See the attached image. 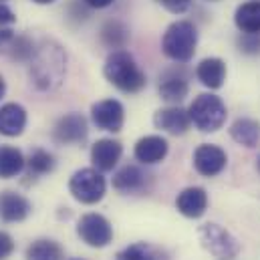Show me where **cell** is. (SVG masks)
I'll use <instances>...</instances> for the list:
<instances>
[{
    "label": "cell",
    "mask_w": 260,
    "mask_h": 260,
    "mask_svg": "<svg viewBox=\"0 0 260 260\" xmlns=\"http://www.w3.org/2000/svg\"><path fill=\"white\" fill-rule=\"evenodd\" d=\"M28 77L30 85L41 93L57 91L67 75V55L63 47L55 41H43L35 57L28 61Z\"/></svg>",
    "instance_id": "1"
},
{
    "label": "cell",
    "mask_w": 260,
    "mask_h": 260,
    "mask_svg": "<svg viewBox=\"0 0 260 260\" xmlns=\"http://www.w3.org/2000/svg\"><path fill=\"white\" fill-rule=\"evenodd\" d=\"M103 73L105 79L123 93H139L147 83L145 73L127 51H113L105 61Z\"/></svg>",
    "instance_id": "2"
},
{
    "label": "cell",
    "mask_w": 260,
    "mask_h": 260,
    "mask_svg": "<svg viewBox=\"0 0 260 260\" xmlns=\"http://www.w3.org/2000/svg\"><path fill=\"white\" fill-rule=\"evenodd\" d=\"M198 47V28L190 20H176L168 26L161 39V51L176 63H188Z\"/></svg>",
    "instance_id": "3"
},
{
    "label": "cell",
    "mask_w": 260,
    "mask_h": 260,
    "mask_svg": "<svg viewBox=\"0 0 260 260\" xmlns=\"http://www.w3.org/2000/svg\"><path fill=\"white\" fill-rule=\"evenodd\" d=\"M190 121L196 125V129L202 133H214L226 123V105L218 95L202 93L194 99V103L188 109Z\"/></svg>",
    "instance_id": "4"
},
{
    "label": "cell",
    "mask_w": 260,
    "mask_h": 260,
    "mask_svg": "<svg viewBox=\"0 0 260 260\" xmlns=\"http://www.w3.org/2000/svg\"><path fill=\"white\" fill-rule=\"evenodd\" d=\"M69 192L77 202L91 206V204H97V202L103 200V196L107 192V182H105V178L101 176L99 170L83 168V170H77L71 176Z\"/></svg>",
    "instance_id": "5"
},
{
    "label": "cell",
    "mask_w": 260,
    "mask_h": 260,
    "mask_svg": "<svg viewBox=\"0 0 260 260\" xmlns=\"http://www.w3.org/2000/svg\"><path fill=\"white\" fill-rule=\"evenodd\" d=\"M198 236H200L202 246L218 260H232L240 252V242L220 224L208 222V224L200 226Z\"/></svg>",
    "instance_id": "6"
},
{
    "label": "cell",
    "mask_w": 260,
    "mask_h": 260,
    "mask_svg": "<svg viewBox=\"0 0 260 260\" xmlns=\"http://www.w3.org/2000/svg\"><path fill=\"white\" fill-rule=\"evenodd\" d=\"M77 236L91 248H105L113 240V226L101 214H85L77 224Z\"/></svg>",
    "instance_id": "7"
},
{
    "label": "cell",
    "mask_w": 260,
    "mask_h": 260,
    "mask_svg": "<svg viewBox=\"0 0 260 260\" xmlns=\"http://www.w3.org/2000/svg\"><path fill=\"white\" fill-rule=\"evenodd\" d=\"M91 119L97 129L117 133L125 123V109L117 99H103L91 107Z\"/></svg>",
    "instance_id": "8"
},
{
    "label": "cell",
    "mask_w": 260,
    "mask_h": 260,
    "mask_svg": "<svg viewBox=\"0 0 260 260\" xmlns=\"http://www.w3.org/2000/svg\"><path fill=\"white\" fill-rule=\"evenodd\" d=\"M89 135V125H87V119L73 111V113H67L63 115L55 127H53V139L61 145H77V143H83Z\"/></svg>",
    "instance_id": "9"
},
{
    "label": "cell",
    "mask_w": 260,
    "mask_h": 260,
    "mask_svg": "<svg viewBox=\"0 0 260 260\" xmlns=\"http://www.w3.org/2000/svg\"><path fill=\"white\" fill-rule=\"evenodd\" d=\"M226 164H228L226 151L214 143H202L194 151V168L204 178H214L222 174Z\"/></svg>",
    "instance_id": "10"
},
{
    "label": "cell",
    "mask_w": 260,
    "mask_h": 260,
    "mask_svg": "<svg viewBox=\"0 0 260 260\" xmlns=\"http://www.w3.org/2000/svg\"><path fill=\"white\" fill-rule=\"evenodd\" d=\"M190 91V85H188V75L174 67V69H168L161 77H159V95L164 101L168 103H180L186 99Z\"/></svg>",
    "instance_id": "11"
},
{
    "label": "cell",
    "mask_w": 260,
    "mask_h": 260,
    "mask_svg": "<svg viewBox=\"0 0 260 260\" xmlns=\"http://www.w3.org/2000/svg\"><path fill=\"white\" fill-rule=\"evenodd\" d=\"M121 153H123V145L117 139L103 137V139H97L93 143V147H91V161H93L95 170L111 172L117 166V161L121 159Z\"/></svg>",
    "instance_id": "12"
},
{
    "label": "cell",
    "mask_w": 260,
    "mask_h": 260,
    "mask_svg": "<svg viewBox=\"0 0 260 260\" xmlns=\"http://www.w3.org/2000/svg\"><path fill=\"white\" fill-rule=\"evenodd\" d=\"M170 151L168 139L161 135H145L141 139H137L135 147H133V155L137 161L145 164V166H153L166 159Z\"/></svg>",
    "instance_id": "13"
},
{
    "label": "cell",
    "mask_w": 260,
    "mask_h": 260,
    "mask_svg": "<svg viewBox=\"0 0 260 260\" xmlns=\"http://www.w3.org/2000/svg\"><path fill=\"white\" fill-rule=\"evenodd\" d=\"M30 212H32V206L24 196L16 194L12 190L0 192V220L2 222H8V224L22 222L28 218Z\"/></svg>",
    "instance_id": "14"
},
{
    "label": "cell",
    "mask_w": 260,
    "mask_h": 260,
    "mask_svg": "<svg viewBox=\"0 0 260 260\" xmlns=\"http://www.w3.org/2000/svg\"><path fill=\"white\" fill-rule=\"evenodd\" d=\"M153 125L157 129L172 133V135H184L186 131L190 129L192 121H190V115H188L186 109H182L178 105H172V107H166V109L155 111Z\"/></svg>",
    "instance_id": "15"
},
{
    "label": "cell",
    "mask_w": 260,
    "mask_h": 260,
    "mask_svg": "<svg viewBox=\"0 0 260 260\" xmlns=\"http://www.w3.org/2000/svg\"><path fill=\"white\" fill-rule=\"evenodd\" d=\"M176 208L182 216L186 218H202L208 210V194L204 188L200 186H192L182 190L178 198H176Z\"/></svg>",
    "instance_id": "16"
},
{
    "label": "cell",
    "mask_w": 260,
    "mask_h": 260,
    "mask_svg": "<svg viewBox=\"0 0 260 260\" xmlns=\"http://www.w3.org/2000/svg\"><path fill=\"white\" fill-rule=\"evenodd\" d=\"M149 176L139 166H123L113 176V188L121 194H141L147 190Z\"/></svg>",
    "instance_id": "17"
},
{
    "label": "cell",
    "mask_w": 260,
    "mask_h": 260,
    "mask_svg": "<svg viewBox=\"0 0 260 260\" xmlns=\"http://www.w3.org/2000/svg\"><path fill=\"white\" fill-rule=\"evenodd\" d=\"M26 109L20 103H4L0 107V135L18 137L26 127Z\"/></svg>",
    "instance_id": "18"
},
{
    "label": "cell",
    "mask_w": 260,
    "mask_h": 260,
    "mask_svg": "<svg viewBox=\"0 0 260 260\" xmlns=\"http://www.w3.org/2000/svg\"><path fill=\"white\" fill-rule=\"evenodd\" d=\"M196 77L204 87L220 89L226 81V63L218 57H208L200 61V65L196 69Z\"/></svg>",
    "instance_id": "19"
},
{
    "label": "cell",
    "mask_w": 260,
    "mask_h": 260,
    "mask_svg": "<svg viewBox=\"0 0 260 260\" xmlns=\"http://www.w3.org/2000/svg\"><path fill=\"white\" fill-rule=\"evenodd\" d=\"M24 155L14 145H0V180H10L22 174L24 170Z\"/></svg>",
    "instance_id": "20"
},
{
    "label": "cell",
    "mask_w": 260,
    "mask_h": 260,
    "mask_svg": "<svg viewBox=\"0 0 260 260\" xmlns=\"http://www.w3.org/2000/svg\"><path fill=\"white\" fill-rule=\"evenodd\" d=\"M230 135L244 147H256L260 141V123L250 117H240L230 125Z\"/></svg>",
    "instance_id": "21"
},
{
    "label": "cell",
    "mask_w": 260,
    "mask_h": 260,
    "mask_svg": "<svg viewBox=\"0 0 260 260\" xmlns=\"http://www.w3.org/2000/svg\"><path fill=\"white\" fill-rule=\"evenodd\" d=\"M234 22L242 32H260V2H244L236 8Z\"/></svg>",
    "instance_id": "22"
},
{
    "label": "cell",
    "mask_w": 260,
    "mask_h": 260,
    "mask_svg": "<svg viewBox=\"0 0 260 260\" xmlns=\"http://www.w3.org/2000/svg\"><path fill=\"white\" fill-rule=\"evenodd\" d=\"M55 166H57V161H55L53 153H49V151L43 149V147L32 149V151L28 153V157H26V164H24V168L28 170V178L47 176V174H51V172L55 170Z\"/></svg>",
    "instance_id": "23"
},
{
    "label": "cell",
    "mask_w": 260,
    "mask_h": 260,
    "mask_svg": "<svg viewBox=\"0 0 260 260\" xmlns=\"http://www.w3.org/2000/svg\"><path fill=\"white\" fill-rule=\"evenodd\" d=\"M26 260H63L65 252L59 242L51 238H39L26 248Z\"/></svg>",
    "instance_id": "24"
},
{
    "label": "cell",
    "mask_w": 260,
    "mask_h": 260,
    "mask_svg": "<svg viewBox=\"0 0 260 260\" xmlns=\"http://www.w3.org/2000/svg\"><path fill=\"white\" fill-rule=\"evenodd\" d=\"M129 41V28L119 20H107L101 28V43L109 49H123Z\"/></svg>",
    "instance_id": "25"
},
{
    "label": "cell",
    "mask_w": 260,
    "mask_h": 260,
    "mask_svg": "<svg viewBox=\"0 0 260 260\" xmlns=\"http://www.w3.org/2000/svg\"><path fill=\"white\" fill-rule=\"evenodd\" d=\"M10 55L12 61H18V63H28L32 57H35V51H37V45L32 43V39L28 35H14L12 41L4 47Z\"/></svg>",
    "instance_id": "26"
},
{
    "label": "cell",
    "mask_w": 260,
    "mask_h": 260,
    "mask_svg": "<svg viewBox=\"0 0 260 260\" xmlns=\"http://www.w3.org/2000/svg\"><path fill=\"white\" fill-rule=\"evenodd\" d=\"M14 24H16V14L12 12L10 6L0 2V49H4L12 37H14Z\"/></svg>",
    "instance_id": "27"
},
{
    "label": "cell",
    "mask_w": 260,
    "mask_h": 260,
    "mask_svg": "<svg viewBox=\"0 0 260 260\" xmlns=\"http://www.w3.org/2000/svg\"><path fill=\"white\" fill-rule=\"evenodd\" d=\"M115 260H155V252L145 242H135L127 248H123Z\"/></svg>",
    "instance_id": "28"
},
{
    "label": "cell",
    "mask_w": 260,
    "mask_h": 260,
    "mask_svg": "<svg viewBox=\"0 0 260 260\" xmlns=\"http://www.w3.org/2000/svg\"><path fill=\"white\" fill-rule=\"evenodd\" d=\"M238 49L244 55H258L260 53V32H242L238 37Z\"/></svg>",
    "instance_id": "29"
},
{
    "label": "cell",
    "mask_w": 260,
    "mask_h": 260,
    "mask_svg": "<svg viewBox=\"0 0 260 260\" xmlns=\"http://www.w3.org/2000/svg\"><path fill=\"white\" fill-rule=\"evenodd\" d=\"M164 8H168L170 12H174V14H184L190 6H192V2L194 0H157Z\"/></svg>",
    "instance_id": "30"
},
{
    "label": "cell",
    "mask_w": 260,
    "mask_h": 260,
    "mask_svg": "<svg viewBox=\"0 0 260 260\" xmlns=\"http://www.w3.org/2000/svg\"><path fill=\"white\" fill-rule=\"evenodd\" d=\"M14 252V240L8 232L0 230V260H6Z\"/></svg>",
    "instance_id": "31"
},
{
    "label": "cell",
    "mask_w": 260,
    "mask_h": 260,
    "mask_svg": "<svg viewBox=\"0 0 260 260\" xmlns=\"http://www.w3.org/2000/svg\"><path fill=\"white\" fill-rule=\"evenodd\" d=\"M89 8H107V6H111L115 0H83Z\"/></svg>",
    "instance_id": "32"
},
{
    "label": "cell",
    "mask_w": 260,
    "mask_h": 260,
    "mask_svg": "<svg viewBox=\"0 0 260 260\" xmlns=\"http://www.w3.org/2000/svg\"><path fill=\"white\" fill-rule=\"evenodd\" d=\"M4 93H6V81H4V77L0 75V99L4 97Z\"/></svg>",
    "instance_id": "33"
},
{
    "label": "cell",
    "mask_w": 260,
    "mask_h": 260,
    "mask_svg": "<svg viewBox=\"0 0 260 260\" xmlns=\"http://www.w3.org/2000/svg\"><path fill=\"white\" fill-rule=\"evenodd\" d=\"M35 4H53L55 0H32Z\"/></svg>",
    "instance_id": "34"
},
{
    "label": "cell",
    "mask_w": 260,
    "mask_h": 260,
    "mask_svg": "<svg viewBox=\"0 0 260 260\" xmlns=\"http://www.w3.org/2000/svg\"><path fill=\"white\" fill-rule=\"evenodd\" d=\"M258 170H260V159H258Z\"/></svg>",
    "instance_id": "35"
},
{
    "label": "cell",
    "mask_w": 260,
    "mask_h": 260,
    "mask_svg": "<svg viewBox=\"0 0 260 260\" xmlns=\"http://www.w3.org/2000/svg\"><path fill=\"white\" fill-rule=\"evenodd\" d=\"M75 260H81V258H75Z\"/></svg>",
    "instance_id": "36"
},
{
    "label": "cell",
    "mask_w": 260,
    "mask_h": 260,
    "mask_svg": "<svg viewBox=\"0 0 260 260\" xmlns=\"http://www.w3.org/2000/svg\"><path fill=\"white\" fill-rule=\"evenodd\" d=\"M0 2H4V0H0Z\"/></svg>",
    "instance_id": "37"
}]
</instances>
